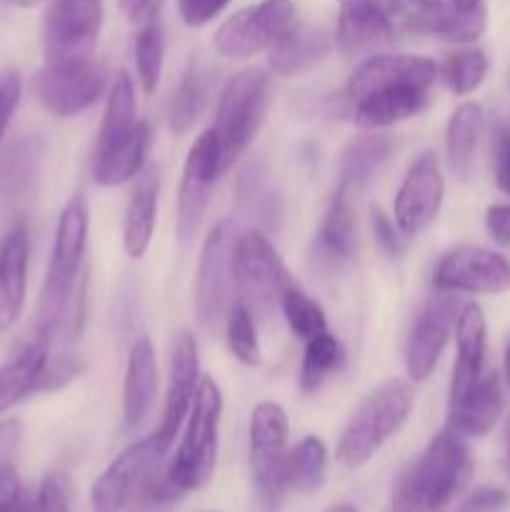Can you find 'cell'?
<instances>
[{"mask_svg":"<svg viewBox=\"0 0 510 512\" xmlns=\"http://www.w3.org/2000/svg\"><path fill=\"white\" fill-rule=\"evenodd\" d=\"M405 28L410 33L430 35V38L448 40V43H475L488 28V10L485 5L475 8H455L453 3H438L433 8H420L418 13L405 15Z\"/></svg>","mask_w":510,"mask_h":512,"instance_id":"27","label":"cell"},{"mask_svg":"<svg viewBox=\"0 0 510 512\" xmlns=\"http://www.w3.org/2000/svg\"><path fill=\"white\" fill-rule=\"evenodd\" d=\"M370 225H373L375 243L380 245L385 255L390 260H400L405 255V235L400 233L398 225L383 213V210H373V218H370Z\"/></svg>","mask_w":510,"mask_h":512,"instance_id":"43","label":"cell"},{"mask_svg":"<svg viewBox=\"0 0 510 512\" xmlns=\"http://www.w3.org/2000/svg\"><path fill=\"white\" fill-rule=\"evenodd\" d=\"M413 400V385L403 378H393L375 388L350 415L340 435L335 448L338 463L348 470H358L370 463L375 453L408 423Z\"/></svg>","mask_w":510,"mask_h":512,"instance_id":"4","label":"cell"},{"mask_svg":"<svg viewBox=\"0 0 510 512\" xmlns=\"http://www.w3.org/2000/svg\"><path fill=\"white\" fill-rule=\"evenodd\" d=\"M158 198H160V178L155 165H145L138 173L135 188L125 205L123 218V248L128 258H143L148 253L158 223Z\"/></svg>","mask_w":510,"mask_h":512,"instance_id":"28","label":"cell"},{"mask_svg":"<svg viewBox=\"0 0 510 512\" xmlns=\"http://www.w3.org/2000/svg\"><path fill=\"white\" fill-rule=\"evenodd\" d=\"M503 380L495 370H485L463 393L448 395L445 428L460 438H483L498 425L503 415Z\"/></svg>","mask_w":510,"mask_h":512,"instance_id":"21","label":"cell"},{"mask_svg":"<svg viewBox=\"0 0 510 512\" xmlns=\"http://www.w3.org/2000/svg\"><path fill=\"white\" fill-rule=\"evenodd\" d=\"M483 123V108L473 100L460 103L450 115L448 128H445V155H448V168L453 170L455 178L468 180L473 175Z\"/></svg>","mask_w":510,"mask_h":512,"instance_id":"31","label":"cell"},{"mask_svg":"<svg viewBox=\"0 0 510 512\" xmlns=\"http://www.w3.org/2000/svg\"><path fill=\"white\" fill-rule=\"evenodd\" d=\"M315 253L328 265H340L353 258L355 253V220H353V195L345 188H335L330 198L325 218L315 238Z\"/></svg>","mask_w":510,"mask_h":512,"instance_id":"32","label":"cell"},{"mask_svg":"<svg viewBox=\"0 0 510 512\" xmlns=\"http://www.w3.org/2000/svg\"><path fill=\"white\" fill-rule=\"evenodd\" d=\"M290 425L283 405L263 400L250 415L248 450L250 475L258 505L265 512H275L288 493V448Z\"/></svg>","mask_w":510,"mask_h":512,"instance_id":"7","label":"cell"},{"mask_svg":"<svg viewBox=\"0 0 510 512\" xmlns=\"http://www.w3.org/2000/svg\"><path fill=\"white\" fill-rule=\"evenodd\" d=\"M455 8H475V5H483V0H450Z\"/></svg>","mask_w":510,"mask_h":512,"instance_id":"53","label":"cell"},{"mask_svg":"<svg viewBox=\"0 0 510 512\" xmlns=\"http://www.w3.org/2000/svg\"><path fill=\"white\" fill-rule=\"evenodd\" d=\"M163 5L165 0H120V8H123L125 18L133 25H145L150 20H155Z\"/></svg>","mask_w":510,"mask_h":512,"instance_id":"50","label":"cell"},{"mask_svg":"<svg viewBox=\"0 0 510 512\" xmlns=\"http://www.w3.org/2000/svg\"><path fill=\"white\" fill-rule=\"evenodd\" d=\"M0 512H28V500H25V495L20 493L18 498L13 500V503H8V505H5V508L0 510Z\"/></svg>","mask_w":510,"mask_h":512,"instance_id":"51","label":"cell"},{"mask_svg":"<svg viewBox=\"0 0 510 512\" xmlns=\"http://www.w3.org/2000/svg\"><path fill=\"white\" fill-rule=\"evenodd\" d=\"M220 173H223L220 145L213 128H210L190 145L183 165V178H180L178 190V238L183 245H188L198 233L210 203V190L218 183Z\"/></svg>","mask_w":510,"mask_h":512,"instance_id":"14","label":"cell"},{"mask_svg":"<svg viewBox=\"0 0 510 512\" xmlns=\"http://www.w3.org/2000/svg\"><path fill=\"white\" fill-rule=\"evenodd\" d=\"M220 415H223V395L218 383L213 378H200L178 453L163 473L153 475L145 488L150 500L163 503L210 483L218 463Z\"/></svg>","mask_w":510,"mask_h":512,"instance_id":"1","label":"cell"},{"mask_svg":"<svg viewBox=\"0 0 510 512\" xmlns=\"http://www.w3.org/2000/svg\"><path fill=\"white\" fill-rule=\"evenodd\" d=\"M228 5L230 0H178L180 18L188 28H203L210 20L218 18Z\"/></svg>","mask_w":510,"mask_h":512,"instance_id":"45","label":"cell"},{"mask_svg":"<svg viewBox=\"0 0 510 512\" xmlns=\"http://www.w3.org/2000/svg\"><path fill=\"white\" fill-rule=\"evenodd\" d=\"M80 373H83V363H80L78 358H73V355H63V358H58L53 365L45 368L38 393H53V390L65 388V385L73 383Z\"/></svg>","mask_w":510,"mask_h":512,"instance_id":"46","label":"cell"},{"mask_svg":"<svg viewBox=\"0 0 510 512\" xmlns=\"http://www.w3.org/2000/svg\"><path fill=\"white\" fill-rule=\"evenodd\" d=\"M150 145H153V130L148 123L138 120L135 85L130 75L120 70L110 85L103 123L95 138L93 163H90L95 183L103 188H115L138 178L148 160Z\"/></svg>","mask_w":510,"mask_h":512,"instance_id":"2","label":"cell"},{"mask_svg":"<svg viewBox=\"0 0 510 512\" xmlns=\"http://www.w3.org/2000/svg\"><path fill=\"white\" fill-rule=\"evenodd\" d=\"M225 338H228V348L238 363L248 365V368H258L263 355H260V340L258 330H255L253 310L248 305L230 308L228 318H225Z\"/></svg>","mask_w":510,"mask_h":512,"instance_id":"40","label":"cell"},{"mask_svg":"<svg viewBox=\"0 0 510 512\" xmlns=\"http://www.w3.org/2000/svg\"><path fill=\"white\" fill-rule=\"evenodd\" d=\"M435 78H438V65L423 55H370L350 75L348 98L350 103H355V100L383 93V90L410 88V85L413 88H433Z\"/></svg>","mask_w":510,"mask_h":512,"instance_id":"18","label":"cell"},{"mask_svg":"<svg viewBox=\"0 0 510 512\" xmlns=\"http://www.w3.org/2000/svg\"><path fill=\"white\" fill-rule=\"evenodd\" d=\"M338 40L345 53H368L398 38L405 23L403 5L398 0H338Z\"/></svg>","mask_w":510,"mask_h":512,"instance_id":"16","label":"cell"},{"mask_svg":"<svg viewBox=\"0 0 510 512\" xmlns=\"http://www.w3.org/2000/svg\"><path fill=\"white\" fill-rule=\"evenodd\" d=\"M290 283L288 270L278 250L263 230L240 233L238 240V285L260 308H270Z\"/></svg>","mask_w":510,"mask_h":512,"instance_id":"20","label":"cell"},{"mask_svg":"<svg viewBox=\"0 0 510 512\" xmlns=\"http://www.w3.org/2000/svg\"><path fill=\"white\" fill-rule=\"evenodd\" d=\"M325 475H328V448L320 438L308 435L290 450L288 488L300 495H310L323 488Z\"/></svg>","mask_w":510,"mask_h":512,"instance_id":"35","label":"cell"},{"mask_svg":"<svg viewBox=\"0 0 510 512\" xmlns=\"http://www.w3.org/2000/svg\"><path fill=\"white\" fill-rule=\"evenodd\" d=\"M455 365L450 378V395L463 393L485 373V350H488V323L478 303H465L455 318Z\"/></svg>","mask_w":510,"mask_h":512,"instance_id":"26","label":"cell"},{"mask_svg":"<svg viewBox=\"0 0 510 512\" xmlns=\"http://www.w3.org/2000/svg\"><path fill=\"white\" fill-rule=\"evenodd\" d=\"M30 233L28 225L18 223L0 243V333L18 323L28 290Z\"/></svg>","mask_w":510,"mask_h":512,"instance_id":"22","label":"cell"},{"mask_svg":"<svg viewBox=\"0 0 510 512\" xmlns=\"http://www.w3.org/2000/svg\"><path fill=\"white\" fill-rule=\"evenodd\" d=\"M278 303L285 315V323H288V328L293 330L295 338L308 343V340H313L315 335L328 333V320H325L323 308H320L308 293H303L298 285L293 283L285 285Z\"/></svg>","mask_w":510,"mask_h":512,"instance_id":"37","label":"cell"},{"mask_svg":"<svg viewBox=\"0 0 510 512\" xmlns=\"http://www.w3.org/2000/svg\"><path fill=\"white\" fill-rule=\"evenodd\" d=\"M50 345H53V335L35 328L33 338L8 363L0 365V415L15 408L30 393H38L40 380L48 368Z\"/></svg>","mask_w":510,"mask_h":512,"instance_id":"24","label":"cell"},{"mask_svg":"<svg viewBox=\"0 0 510 512\" xmlns=\"http://www.w3.org/2000/svg\"><path fill=\"white\" fill-rule=\"evenodd\" d=\"M165 60V38L158 20L140 25V33L135 38V73H138L140 88L145 95H153L158 90L160 75H163Z\"/></svg>","mask_w":510,"mask_h":512,"instance_id":"39","label":"cell"},{"mask_svg":"<svg viewBox=\"0 0 510 512\" xmlns=\"http://www.w3.org/2000/svg\"><path fill=\"white\" fill-rule=\"evenodd\" d=\"M8 3H15V5H20V8H33V5L43 3V0H8Z\"/></svg>","mask_w":510,"mask_h":512,"instance_id":"56","label":"cell"},{"mask_svg":"<svg viewBox=\"0 0 510 512\" xmlns=\"http://www.w3.org/2000/svg\"><path fill=\"white\" fill-rule=\"evenodd\" d=\"M200 385V358H198V343H195L193 333H180L173 345V355H170V380H168V395H165L163 418H160L158 430H155V440L160 448L168 453L173 445L175 435L183 428L185 418L193 405L195 390Z\"/></svg>","mask_w":510,"mask_h":512,"instance_id":"19","label":"cell"},{"mask_svg":"<svg viewBox=\"0 0 510 512\" xmlns=\"http://www.w3.org/2000/svg\"><path fill=\"white\" fill-rule=\"evenodd\" d=\"M3 3H8V0H0V8H3Z\"/></svg>","mask_w":510,"mask_h":512,"instance_id":"58","label":"cell"},{"mask_svg":"<svg viewBox=\"0 0 510 512\" xmlns=\"http://www.w3.org/2000/svg\"><path fill=\"white\" fill-rule=\"evenodd\" d=\"M413 5H418V8H433V5L443 3V0H410Z\"/></svg>","mask_w":510,"mask_h":512,"instance_id":"55","label":"cell"},{"mask_svg":"<svg viewBox=\"0 0 510 512\" xmlns=\"http://www.w3.org/2000/svg\"><path fill=\"white\" fill-rule=\"evenodd\" d=\"M335 38L325 28L293 23L273 45H270L268 65L280 78H298L315 65L323 63L333 50Z\"/></svg>","mask_w":510,"mask_h":512,"instance_id":"25","label":"cell"},{"mask_svg":"<svg viewBox=\"0 0 510 512\" xmlns=\"http://www.w3.org/2000/svg\"><path fill=\"white\" fill-rule=\"evenodd\" d=\"M493 173L495 185H498L505 195H510V123L503 125V128L498 130V135H495Z\"/></svg>","mask_w":510,"mask_h":512,"instance_id":"47","label":"cell"},{"mask_svg":"<svg viewBox=\"0 0 510 512\" xmlns=\"http://www.w3.org/2000/svg\"><path fill=\"white\" fill-rule=\"evenodd\" d=\"M508 470H510V425H508Z\"/></svg>","mask_w":510,"mask_h":512,"instance_id":"57","label":"cell"},{"mask_svg":"<svg viewBox=\"0 0 510 512\" xmlns=\"http://www.w3.org/2000/svg\"><path fill=\"white\" fill-rule=\"evenodd\" d=\"M158 395V360L148 335L135 340L125 365L123 383V420L128 430H140L153 413Z\"/></svg>","mask_w":510,"mask_h":512,"instance_id":"23","label":"cell"},{"mask_svg":"<svg viewBox=\"0 0 510 512\" xmlns=\"http://www.w3.org/2000/svg\"><path fill=\"white\" fill-rule=\"evenodd\" d=\"M210 73L200 60H190L188 68L180 75L178 85L173 90V98L168 105V128L170 133L185 135L195 125V120L203 113V105L208 100Z\"/></svg>","mask_w":510,"mask_h":512,"instance_id":"33","label":"cell"},{"mask_svg":"<svg viewBox=\"0 0 510 512\" xmlns=\"http://www.w3.org/2000/svg\"><path fill=\"white\" fill-rule=\"evenodd\" d=\"M455 318H458V303L443 290H438V295H433L420 308L418 318L410 328L408 343H405V370H408L410 380L420 383L433 373L450 335H453Z\"/></svg>","mask_w":510,"mask_h":512,"instance_id":"17","label":"cell"},{"mask_svg":"<svg viewBox=\"0 0 510 512\" xmlns=\"http://www.w3.org/2000/svg\"><path fill=\"white\" fill-rule=\"evenodd\" d=\"M325 512H358V508L350 503H340V505H333V508H328Z\"/></svg>","mask_w":510,"mask_h":512,"instance_id":"54","label":"cell"},{"mask_svg":"<svg viewBox=\"0 0 510 512\" xmlns=\"http://www.w3.org/2000/svg\"><path fill=\"white\" fill-rule=\"evenodd\" d=\"M340 363H343L340 340L330 333L315 335L305 343L303 363H300V390L305 395H313L340 368Z\"/></svg>","mask_w":510,"mask_h":512,"instance_id":"36","label":"cell"},{"mask_svg":"<svg viewBox=\"0 0 510 512\" xmlns=\"http://www.w3.org/2000/svg\"><path fill=\"white\" fill-rule=\"evenodd\" d=\"M20 95H23V80L18 70H0V143H3L8 125L18 110Z\"/></svg>","mask_w":510,"mask_h":512,"instance_id":"42","label":"cell"},{"mask_svg":"<svg viewBox=\"0 0 510 512\" xmlns=\"http://www.w3.org/2000/svg\"><path fill=\"white\" fill-rule=\"evenodd\" d=\"M475 470L473 453L460 435L440 430L395 490L393 512H443L465 490Z\"/></svg>","mask_w":510,"mask_h":512,"instance_id":"3","label":"cell"},{"mask_svg":"<svg viewBox=\"0 0 510 512\" xmlns=\"http://www.w3.org/2000/svg\"><path fill=\"white\" fill-rule=\"evenodd\" d=\"M270 100H273V83L265 70L248 68L228 80L220 93L213 125V133L220 145L223 173L233 168L235 160L250 148L255 135L260 133Z\"/></svg>","mask_w":510,"mask_h":512,"instance_id":"6","label":"cell"},{"mask_svg":"<svg viewBox=\"0 0 510 512\" xmlns=\"http://www.w3.org/2000/svg\"><path fill=\"white\" fill-rule=\"evenodd\" d=\"M430 103V88H395L368 95L353 103V120L360 128L383 130L423 113Z\"/></svg>","mask_w":510,"mask_h":512,"instance_id":"29","label":"cell"},{"mask_svg":"<svg viewBox=\"0 0 510 512\" xmlns=\"http://www.w3.org/2000/svg\"><path fill=\"white\" fill-rule=\"evenodd\" d=\"M485 230L500 248H510V203H493L485 210Z\"/></svg>","mask_w":510,"mask_h":512,"instance_id":"48","label":"cell"},{"mask_svg":"<svg viewBox=\"0 0 510 512\" xmlns=\"http://www.w3.org/2000/svg\"><path fill=\"white\" fill-rule=\"evenodd\" d=\"M235 193H238V203L243 205L245 213L258 218L260 225H265V228H278L283 208H280L278 193L270 188L268 173H265L263 165H245L238 175V183H235Z\"/></svg>","mask_w":510,"mask_h":512,"instance_id":"34","label":"cell"},{"mask_svg":"<svg viewBox=\"0 0 510 512\" xmlns=\"http://www.w3.org/2000/svg\"><path fill=\"white\" fill-rule=\"evenodd\" d=\"M35 155H38V148H33V143H20L18 148L10 153L8 165H3V173H5L3 178L13 193L23 188V185L30 180V175H33Z\"/></svg>","mask_w":510,"mask_h":512,"instance_id":"44","label":"cell"},{"mask_svg":"<svg viewBox=\"0 0 510 512\" xmlns=\"http://www.w3.org/2000/svg\"><path fill=\"white\" fill-rule=\"evenodd\" d=\"M393 150L395 140L383 133L360 135V138L350 140L348 148L343 150V158H340V188L348 190L350 195L368 188L378 178L380 170L385 168Z\"/></svg>","mask_w":510,"mask_h":512,"instance_id":"30","label":"cell"},{"mask_svg":"<svg viewBox=\"0 0 510 512\" xmlns=\"http://www.w3.org/2000/svg\"><path fill=\"white\" fill-rule=\"evenodd\" d=\"M293 23V0H260L230 15L215 30V50L225 58H250L260 50H270V45Z\"/></svg>","mask_w":510,"mask_h":512,"instance_id":"11","label":"cell"},{"mask_svg":"<svg viewBox=\"0 0 510 512\" xmlns=\"http://www.w3.org/2000/svg\"><path fill=\"white\" fill-rule=\"evenodd\" d=\"M88 228V198L83 193H75L65 203L63 213L58 218V230H55L53 250H50L48 275H45L43 295H40L38 305V325L35 328L45 330L53 338L65 310H68L70 300H73L75 285H78L85 245H88Z\"/></svg>","mask_w":510,"mask_h":512,"instance_id":"5","label":"cell"},{"mask_svg":"<svg viewBox=\"0 0 510 512\" xmlns=\"http://www.w3.org/2000/svg\"><path fill=\"white\" fill-rule=\"evenodd\" d=\"M433 285L443 293L500 295L510 290V260L480 245H460L438 260Z\"/></svg>","mask_w":510,"mask_h":512,"instance_id":"13","label":"cell"},{"mask_svg":"<svg viewBox=\"0 0 510 512\" xmlns=\"http://www.w3.org/2000/svg\"><path fill=\"white\" fill-rule=\"evenodd\" d=\"M238 240V225L225 218L210 230L200 248L193 303L205 330H215L225 323L233 308V288L238 285Z\"/></svg>","mask_w":510,"mask_h":512,"instance_id":"8","label":"cell"},{"mask_svg":"<svg viewBox=\"0 0 510 512\" xmlns=\"http://www.w3.org/2000/svg\"><path fill=\"white\" fill-rule=\"evenodd\" d=\"M163 455L165 450L160 448L155 435L128 445L95 480L90 490L93 512H123L128 508L135 495L148 488L153 475L158 473Z\"/></svg>","mask_w":510,"mask_h":512,"instance_id":"12","label":"cell"},{"mask_svg":"<svg viewBox=\"0 0 510 512\" xmlns=\"http://www.w3.org/2000/svg\"><path fill=\"white\" fill-rule=\"evenodd\" d=\"M503 380L510 390V343H508V348H505V358H503Z\"/></svg>","mask_w":510,"mask_h":512,"instance_id":"52","label":"cell"},{"mask_svg":"<svg viewBox=\"0 0 510 512\" xmlns=\"http://www.w3.org/2000/svg\"><path fill=\"white\" fill-rule=\"evenodd\" d=\"M108 73L98 60H45L33 75L38 103L55 118H73L103 95Z\"/></svg>","mask_w":510,"mask_h":512,"instance_id":"9","label":"cell"},{"mask_svg":"<svg viewBox=\"0 0 510 512\" xmlns=\"http://www.w3.org/2000/svg\"><path fill=\"white\" fill-rule=\"evenodd\" d=\"M70 480L63 473H50L40 483L38 495L33 503H28V512H70Z\"/></svg>","mask_w":510,"mask_h":512,"instance_id":"41","label":"cell"},{"mask_svg":"<svg viewBox=\"0 0 510 512\" xmlns=\"http://www.w3.org/2000/svg\"><path fill=\"white\" fill-rule=\"evenodd\" d=\"M488 68L490 63L485 50L465 48L458 50V53H450L445 63L438 68V75L450 93L470 95L483 85Z\"/></svg>","mask_w":510,"mask_h":512,"instance_id":"38","label":"cell"},{"mask_svg":"<svg viewBox=\"0 0 510 512\" xmlns=\"http://www.w3.org/2000/svg\"><path fill=\"white\" fill-rule=\"evenodd\" d=\"M103 20V0H50L43 23L45 60L93 58Z\"/></svg>","mask_w":510,"mask_h":512,"instance_id":"10","label":"cell"},{"mask_svg":"<svg viewBox=\"0 0 510 512\" xmlns=\"http://www.w3.org/2000/svg\"><path fill=\"white\" fill-rule=\"evenodd\" d=\"M445 198V178L433 150H425L405 173L393 203L395 225L405 238H418L435 223Z\"/></svg>","mask_w":510,"mask_h":512,"instance_id":"15","label":"cell"},{"mask_svg":"<svg viewBox=\"0 0 510 512\" xmlns=\"http://www.w3.org/2000/svg\"><path fill=\"white\" fill-rule=\"evenodd\" d=\"M508 505V493L500 488H478L463 500L458 512H500Z\"/></svg>","mask_w":510,"mask_h":512,"instance_id":"49","label":"cell"}]
</instances>
